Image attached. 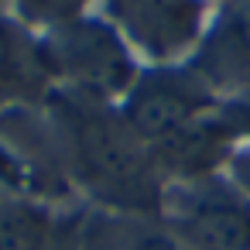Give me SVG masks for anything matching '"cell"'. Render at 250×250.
Wrapping results in <instances>:
<instances>
[{"mask_svg": "<svg viewBox=\"0 0 250 250\" xmlns=\"http://www.w3.org/2000/svg\"><path fill=\"white\" fill-rule=\"evenodd\" d=\"M42 69H55L65 83L93 96H120L130 93L137 69L130 48L120 31L106 21L76 18L69 24L52 28V35L38 45Z\"/></svg>", "mask_w": 250, "mask_h": 250, "instance_id": "1", "label": "cell"}, {"mask_svg": "<svg viewBox=\"0 0 250 250\" xmlns=\"http://www.w3.org/2000/svg\"><path fill=\"white\" fill-rule=\"evenodd\" d=\"M209 110L206 89L171 79V76H147L130 86L124 103V124L137 141L165 147L188 127H195Z\"/></svg>", "mask_w": 250, "mask_h": 250, "instance_id": "2", "label": "cell"}, {"mask_svg": "<svg viewBox=\"0 0 250 250\" xmlns=\"http://www.w3.org/2000/svg\"><path fill=\"white\" fill-rule=\"evenodd\" d=\"M202 0H110L120 28L151 59H171L202 31Z\"/></svg>", "mask_w": 250, "mask_h": 250, "instance_id": "3", "label": "cell"}, {"mask_svg": "<svg viewBox=\"0 0 250 250\" xmlns=\"http://www.w3.org/2000/svg\"><path fill=\"white\" fill-rule=\"evenodd\" d=\"M182 226L202 250H250V199L223 185H206L185 202Z\"/></svg>", "mask_w": 250, "mask_h": 250, "instance_id": "4", "label": "cell"}, {"mask_svg": "<svg viewBox=\"0 0 250 250\" xmlns=\"http://www.w3.org/2000/svg\"><path fill=\"white\" fill-rule=\"evenodd\" d=\"M202 69L216 83H233L250 76V0L223 21L216 38L206 42Z\"/></svg>", "mask_w": 250, "mask_h": 250, "instance_id": "5", "label": "cell"}, {"mask_svg": "<svg viewBox=\"0 0 250 250\" xmlns=\"http://www.w3.org/2000/svg\"><path fill=\"white\" fill-rule=\"evenodd\" d=\"M55 219L21 199H0V250H52Z\"/></svg>", "mask_w": 250, "mask_h": 250, "instance_id": "6", "label": "cell"}, {"mask_svg": "<svg viewBox=\"0 0 250 250\" xmlns=\"http://www.w3.org/2000/svg\"><path fill=\"white\" fill-rule=\"evenodd\" d=\"M86 4L89 0H18V11L35 24L59 28V24H69V21L83 18Z\"/></svg>", "mask_w": 250, "mask_h": 250, "instance_id": "7", "label": "cell"}, {"mask_svg": "<svg viewBox=\"0 0 250 250\" xmlns=\"http://www.w3.org/2000/svg\"><path fill=\"white\" fill-rule=\"evenodd\" d=\"M21 65H24V55H21L18 31H14L11 24H4V21H0V89L18 83Z\"/></svg>", "mask_w": 250, "mask_h": 250, "instance_id": "8", "label": "cell"}, {"mask_svg": "<svg viewBox=\"0 0 250 250\" xmlns=\"http://www.w3.org/2000/svg\"><path fill=\"white\" fill-rule=\"evenodd\" d=\"M236 178L243 182V188L250 192V154H243L240 161H236Z\"/></svg>", "mask_w": 250, "mask_h": 250, "instance_id": "9", "label": "cell"}, {"mask_svg": "<svg viewBox=\"0 0 250 250\" xmlns=\"http://www.w3.org/2000/svg\"><path fill=\"white\" fill-rule=\"evenodd\" d=\"M0 4H4V0H0Z\"/></svg>", "mask_w": 250, "mask_h": 250, "instance_id": "10", "label": "cell"}]
</instances>
